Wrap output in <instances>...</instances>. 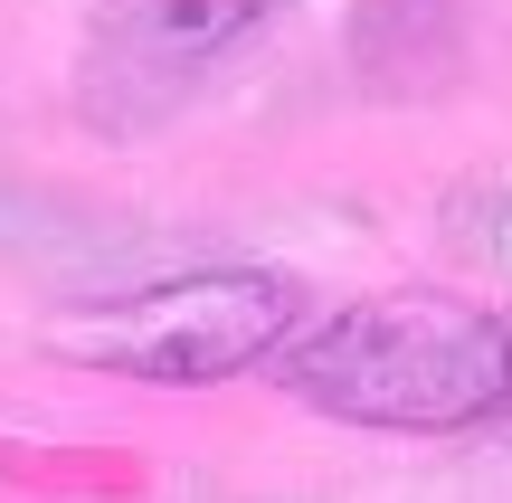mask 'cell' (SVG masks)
I'll list each match as a JSON object with an SVG mask.
<instances>
[{
    "label": "cell",
    "mask_w": 512,
    "mask_h": 503,
    "mask_svg": "<svg viewBox=\"0 0 512 503\" xmlns=\"http://www.w3.org/2000/svg\"><path fill=\"white\" fill-rule=\"evenodd\" d=\"M285 390L342 428H475L512 399V314L465 295H370L285 342Z\"/></svg>",
    "instance_id": "cell-1"
},
{
    "label": "cell",
    "mask_w": 512,
    "mask_h": 503,
    "mask_svg": "<svg viewBox=\"0 0 512 503\" xmlns=\"http://www.w3.org/2000/svg\"><path fill=\"white\" fill-rule=\"evenodd\" d=\"M285 0H95L86 57H76V105L95 133H152L200 95L209 67L247 48Z\"/></svg>",
    "instance_id": "cell-3"
},
{
    "label": "cell",
    "mask_w": 512,
    "mask_h": 503,
    "mask_svg": "<svg viewBox=\"0 0 512 503\" xmlns=\"http://www.w3.org/2000/svg\"><path fill=\"white\" fill-rule=\"evenodd\" d=\"M294 314H304V285L275 276V266H200V276L143 285V295L76 304L38 342L57 361H76V371H105V380L200 390V380L256 371L266 352H285Z\"/></svg>",
    "instance_id": "cell-2"
},
{
    "label": "cell",
    "mask_w": 512,
    "mask_h": 503,
    "mask_svg": "<svg viewBox=\"0 0 512 503\" xmlns=\"http://www.w3.org/2000/svg\"><path fill=\"white\" fill-rule=\"evenodd\" d=\"M446 219H456V247H465L475 266L512 276V171H484V181H465L456 200H446Z\"/></svg>",
    "instance_id": "cell-4"
}]
</instances>
